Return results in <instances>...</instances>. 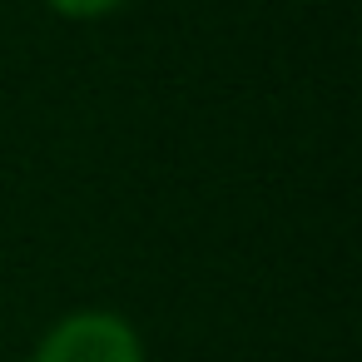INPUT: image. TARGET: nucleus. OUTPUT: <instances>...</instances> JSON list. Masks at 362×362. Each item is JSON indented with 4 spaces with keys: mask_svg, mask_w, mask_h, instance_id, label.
<instances>
[{
    "mask_svg": "<svg viewBox=\"0 0 362 362\" xmlns=\"http://www.w3.org/2000/svg\"><path fill=\"white\" fill-rule=\"evenodd\" d=\"M35 362H144V347L119 313H70L45 332Z\"/></svg>",
    "mask_w": 362,
    "mask_h": 362,
    "instance_id": "obj_1",
    "label": "nucleus"
},
{
    "mask_svg": "<svg viewBox=\"0 0 362 362\" xmlns=\"http://www.w3.org/2000/svg\"><path fill=\"white\" fill-rule=\"evenodd\" d=\"M50 11H60V16H70V21H95V16H110V11H119L124 0H45Z\"/></svg>",
    "mask_w": 362,
    "mask_h": 362,
    "instance_id": "obj_2",
    "label": "nucleus"
}]
</instances>
